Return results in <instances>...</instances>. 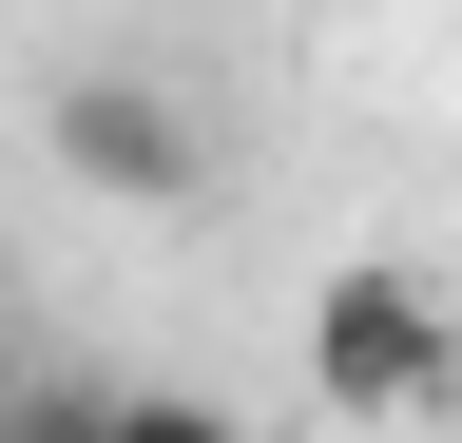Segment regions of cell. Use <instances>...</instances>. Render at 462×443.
I'll list each match as a JSON object with an SVG mask.
<instances>
[{
	"mask_svg": "<svg viewBox=\"0 0 462 443\" xmlns=\"http://www.w3.org/2000/svg\"><path fill=\"white\" fill-rule=\"evenodd\" d=\"M309 385H328V424H443L462 405V309L404 251H346L309 290Z\"/></svg>",
	"mask_w": 462,
	"mask_h": 443,
	"instance_id": "6da1fadb",
	"label": "cell"
},
{
	"mask_svg": "<svg viewBox=\"0 0 462 443\" xmlns=\"http://www.w3.org/2000/svg\"><path fill=\"white\" fill-rule=\"evenodd\" d=\"M58 174L78 193H116V212H193L212 193V135H193V97H154V78H116V59H78L58 78Z\"/></svg>",
	"mask_w": 462,
	"mask_h": 443,
	"instance_id": "7a4b0ae2",
	"label": "cell"
},
{
	"mask_svg": "<svg viewBox=\"0 0 462 443\" xmlns=\"http://www.w3.org/2000/svg\"><path fill=\"white\" fill-rule=\"evenodd\" d=\"M97 443H251L212 385H97Z\"/></svg>",
	"mask_w": 462,
	"mask_h": 443,
	"instance_id": "3957f363",
	"label": "cell"
},
{
	"mask_svg": "<svg viewBox=\"0 0 462 443\" xmlns=\"http://www.w3.org/2000/svg\"><path fill=\"white\" fill-rule=\"evenodd\" d=\"M0 443H97V385H39V405H0Z\"/></svg>",
	"mask_w": 462,
	"mask_h": 443,
	"instance_id": "277c9868",
	"label": "cell"
},
{
	"mask_svg": "<svg viewBox=\"0 0 462 443\" xmlns=\"http://www.w3.org/2000/svg\"><path fill=\"white\" fill-rule=\"evenodd\" d=\"M0 290H20V251H0Z\"/></svg>",
	"mask_w": 462,
	"mask_h": 443,
	"instance_id": "5b68a950",
	"label": "cell"
}]
</instances>
